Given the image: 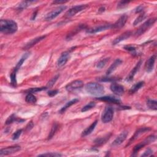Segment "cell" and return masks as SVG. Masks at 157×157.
<instances>
[{"label":"cell","mask_w":157,"mask_h":157,"mask_svg":"<svg viewBox=\"0 0 157 157\" xmlns=\"http://www.w3.org/2000/svg\"><path fill=\"white\" fill-rule=\"evenodd\" d=\"M18 30L16 22L12 20H1L0 31L5 34H11L15 33Z\"/></svg>","instance_id":"1"},{"label":"cell","mask_w":157,"mask_h":157,"mask_svg":"<svg viewBox=\"0 0 157 157\" xmlns=\"http://www.w3.org/2000/svg\"><path fill=\"white\" fill-rule=\"evenodd\" d=\"M86 90L87 93L93 96H100L104 93V88L101 84L90 82L86 85Z\"/></svg>","instance_id":"2"},{"label":"cell","mask_w":157,"mask_h":157,"mask_svg":"<svg viewBox=\"0 0 157 157\" xmlns=\"http://www.w3.org/2000/svg\"><path fill=\"white\" fill-rule=\"evenodd\" d=\"M155 22H156V18H153V19H150L149 20H148L147 21H146V22H144V23L140 26V27L138 28V30L135 33L136 36L142 35V34L146 32V31L149 30L152 26L154 25V24L155 23Z\"/></svg>","instance_id":"3"},{"label":"cell","mask_w":157,"mask_h":157,"mask_svg":"<svg viewBox=\"0 0 157 157\" xmlns=\"http://www.w3.org/2000/svg\"><path fill=\"white\" fill-rule=\"evenodd\" d=\"M156 140V136L154 135H150L149 137H147L144 141H143L142 142L139 143L138 144H137L135 147H134L133 150V154H135L137 152L139 151L141 149L146 146L147 144H149L154 142Z\"/></svg>","instance_id":"4"},{"label":"cell","mask_w":157,"mask_h":157,"mask_svg":"<svg viewBox=\"0 0 157 157\" xmlns=\"http://www.w3.org/2000/svg\"><path fill=\"white\" fill-rule=\"evenodd\" d=\"M84 86V82L80 80H75L70 82L66 86V90L69 92H74L81 89Z\"/></svg>","instance_id":"5"},{"label":"cell","mask_w":157,"mask_h":157,"mask_svg":"<svg viewBox=\"0 0 157 157\" xmlns=\"http://www.w3.org/2000/svg\"><path fill=\"white\" fill-rule=\"evenodd\" d=\"M114 117V110L111 107H107L104 109L102 115V122L104 123H107L111 122Z\"/></svg>","instance_id":"6"},{"label":"cell","mask_w":157,"mask_h":157,"mask_svg":"<svg viewBox=\"0 0 157 157\" xmlns=\"http://www.w3.org/2000/svg\"><path fill=\"white\" fill-rule=\"evenodd\" d=\"M66 7H67L66 6H61L56 8L55 9L53 10L51 12H49V14H47V15L45 17V20L47 21H50L54 19L58 15H60L63 11L65 10Z\"/></svg>","instance_id":"7"},{"label":"cell","mask_w":157,"mask_h":157,"mask_svg":"<svg viewBox=\"0 0 157 157\" xmlns=\"http://www.w3.org/2000/svg\"><path fill=\"white\" fill-rule=\"evenodd\" d=\"M21 147L19 146H14L11 147H7L4 149H2L0 150V156L9 155L13 154L20 150Z\"/></svg>","instance_id":"8"},{"label":"cell","mask_w":157,"mask_h":157,"mask_svg":"<svg viewBox=\"0 0 157 157\" xmlns=\"http://www.w3.org/2000/svg\"><path fill=\"white\" fill-rule=\"evenodd\" d=\"M87 6L86 5H78L74 6L70 9H69L66 13V16L67 17H71L75 15L78 12H81L82 11L84 10Z\"/></svg>","instance_id":"9"},{"label":"cell","mask_w":157,"mask_h":157,"mask_svg":"<svg viewBox=\"0 0 157 157\" xmlns=\"http://www.w3.org/2000/svg\"><path fill=\"white\" fill-rule=\"evenodd\" d=\"M112 28V25L106 24L104 25H101L99 26H96V27H94L92 28H90L86 30V33L89 34H94L96 33L101 32V31H105Z\"/></svg>","instance_id":"10"},{"label":"cell","mask_w":157,"mask_h":157,"mask_svg":"<svg viewBox=\"0 0 157 157\" xmlns=\"http://www.w3.org/2000/svg\"><path fill=\"white\" fill-rule=\"evenodd\" d=\"M110 88L112 92L118 96L123 95L125 92L124 87L122 86H121V85L116 84V83L112 84L111 85Z\"/></svg>","instance_id":"11"},{"label":"cell","mask_w":157,"mask_h":157,"mask_svg":"<svg viewBox=\"0 0 157 157\" xmlns=\"http://www.w3.org/2000/svg\"><path fill=\"white\" fill-rule=\"evenodd\" d=\"M70 56V52L69 51H66L61 53V56L58 58L57 61V66L58 67H62L66 65L67 61H68Z\"/></svg>","instance_id":"12"},{"label":"cell","mask_w":157,"mask_h":157,"mask_svg":"<svg viewBox=\"0 0 157 157\" xmlns=\"http://www.w3.org/2000/svg\"><path fill=\"white\" fill-rule=\"evenodd\" d=\"M128 134V132L127 131H125L121 133L120 135L117 137L113 141V142L111 144V146L113 147H117L120 146L121 144L125 141Z\"/></svg>","instance_id":"13"},{"label":"cell","mask_w":157,"mask_h":157,"mask_svg":"<svg viewBox=\"0 0 157 157\" xmlns=\"http://www.w3.org/2000/svg\"><path fill=\"white\" fill-rule=\"evenodd\" d=\"M150 130V128H141L140 129H139L138 130H137V131H136V133H134V134L133 135V136H132V137L130 139L129 141V142L127 146H129L131 144L135 141L136 139H137L140 136H141L142 134H143L144 133H145L147 131H149Z\"/></svg>","instance_id":"14"},{"label":"cell","mask_w":157,"mask_h":157,"mask_svg":"<svg viewBox=\"0 0 157 157\" xmlns=\"http://www.w3.org/2000/svg\"><path fill=\"white\" fill-rule=\"evenodd\" d=\"M128 19V17L127 15H123L122 16H121L119 20L117 21L115 23L112 25V28H115V29H120L123 27L124 25L126 24V22Z\"/></svg>","instance_id":"15"},{"label":"cell","mask_w":157,"mask_h":157,"mask_svg":"<svg viewBox=\"0 0 157 157\" xmlns=\"http://www.w3.org/2000/svg\"><path fill=\"white\" fill-rule=\"evenodd\" d=\"M46 36H39L38 38H36L34 39H31L30 41H29L28 42L26 43L25 44V46L24 47V49L25 50H27V49H29L30 48H31L32 47H33L34 46H35L36 44H38V42H39L40 41H42L43 39H44L46 38Z\"/></svg>","instance_id":"16"},{"label":"cell","mask_w":157,"mask_h":157,"mask_svg":"<svg viewBox=\"0 0 157 157\" xmlns=\"http://www.w3.org/2000/svg\"><path fill=\"white\" fill-rule=\"evenodd\" d=\"M156 55H154L150 57L148 60L146 61V69L147 73H150L154 69L155 62L156 60Z\"/></svg>","instance_id":"17"},{"label":"cell","mask_w":157,"mask_h":157,"mask_svg":"<svg viewBox=\"0 0 157 157\" xmlns=\"http://www.w3.org/2000/svg\"><path fill=\"white\" fill-rule=\"evenodd\" d=\"M141 64H142V61L140 60L136 64V65L134 66V68L131 71V72L129 73V74L128 75V76L126 78V80L127 82H131L133 80L134 75H136L137 72L139 71V69Z\"/></svg>","instance_id":"18"},{"label":"cell","mask_w":157,"mask_h":157,"mask_svg":"<svg viewBox=\"0 0 157 157\" xmlns=\"http://www.w3.org/2000/svg\"><path fill=\"white\" fill-rule=\"evenodd\" d=\"M131 31H126V32L121 34L119 36L115 38L113 42V44L116 45V44L120 43V42L125 41V40L127 39L128 38H129L130 36H131Z\"/></svg>","instance_id":"19"},{"label":"cell","mask_w":157,"mask_h":157,"mask_svg":"<svg viewBox=\"0 0 157 157\" xmlns=\"http://www.w3.org/2000/svg\"><path fill=\"white\" fill-rule=\"evenodd\" d=\"M97 100L101 101L107 102L109 103H113V104H120V100L118 98L113 96H102L97 98Z\"/></svg>","instance_id":"20"},{"label":"cell","mask_w":157,"mask_h":157,"mask_svg":"<svg viewBox=\"0 0 157 157\" xmlns=\"http://www.w3.org/2000/svg\"><path fill=\"white\" fill-rule=\"evenodd\" d=\"M122 63V61L120 59H117L113 64L111 65V66L109 67V69H107L106 74L107 75L111 74L112 73H113V72L116 69V68L119 67L121 64Z\"/></svg>","instance_id":"21"},{"label":"cell","mask_w":157,"mask_h":157,"mask_svg":"<svg viewBox=\"0 0 157 157\" xmlns=\"http://www.w3.org/2000/svg\"><path fill=\"white\" fill-rule=\"evenodd\" d=\"M97 122H98L97 120L95 121V122L92 123L88 128H87L86 129H85L82 133V137H86L89 135V134H90L93 130L95 129L97 125Z\"/></svg>","instance_id":"22"},{"label":"cell","mask_w":157,"mask_h":157,"mask_svg":"<svg viewBox=\"0 0 157 157\" xmlns=\"http://www.w3.org/2000/svg\"><path fill=\"white\" fill-rule=\"evenodd\" d=\"M111 135V134H107V135H106L104 137L97 138L94 142H95L96 146H102V144H105L107 141L109 139Z\"/></svg>","instance_id":"23"},{"label":"cell","mask_w":157,"mask_h":157,"mask_svg":"<svg viewBox=\"0 0 157 157\" xmlns=\"http://www.w3.org/2000/svg\"><path fill=\"white\" fill-rule=\"evenodd\" d=\"M29 55H30V53L29 52H26V53H25V54L22 57V58L20 59L19 61L17 63L15 68H14V71L17 72V71L20 69V68L22 66V65H23L24 61L26 60V58H27L29 57Z\"/></svg>","instance_id":"24"},{"label":"cell","mask_w":157,"mask_h":157,"mask_svg":"<svg viewBox=\"0 0 157 157\" xmlns=\"http://www.w3.org/2000/svg\"><path fill=\"white\" fill-rule=\"evenodd\" d=\"M144 81H141V82H139L136 83L131 88V89L129 90V93L131 94H133L134 93H136L141 87H142L144 86Z\"/></svg>","instance_id":"25"},{"label":"cell","mask_w":157,"mask_h":157,"mask_svg":"<svg viewBox=\"0 0 157 157\" xmlns=\"http://www.w3.org/2000/svg\"><path fill=\"white\" fill-rule=\"evenodd\" d=\"M78 101H79V100H77V99H74V100H71V101L68 102H67L66 104L60 110L59 113H60V114H63V113H65V112L66 111L67 109H68L69 107H71V106H73V104H75V103H76V102H77Z\"/></svg>","instance_id":"26"},{"label":"cell","mask_w":157,"mask_h":157,"mask_svg":"<svg viewBox=\"0 0 157 157\" xmlns=\"http://www.w3.org/2000/svg\"><path fill=\"white\" fill-rule=\"evenodd\" d=\"M36 1H22L21 3H20V4L18 5L17 6V9H24L26 8L27 7H28L29 6L31 5V3H35Z\"/></svg>","instance_id":"27"},{"label":"cell","mask_w":157,"mask_h":157,"mask_svg":"<svg viewBox=\"0 0 157 157\" xmlns=\"http://www.w3.org/2000/svg\"><path fill=\"white\" fill-rule=\"evenodd\" d=\"M25 101L26 102L30 103V104H34V103L36 102L37 99L32 93H28V95L26 96Z\"/></svg>","instance_id":"28"},{"label":"cell","mask_w":157,"mask_h":157,"mask_svg":"<svg viewBox=\"0 0 157 157\" xmlns=\"http://www.w3.org/2000/svg\"><path fill=\"white\" fill-rule=\"evenodd\" d=\"M147 105L152 110H157V102L155 100H149L147 102Z\"/></svg>","instance_id":"29"},{"label":"cell","mask_w":157,"mask_h":157,"mask_svg":"<svg viewBox=\"0 0 157 157\" xmlns=\"http://www.w3.org/2000/svg\"><path fill=\"white\" fill-rule=\"evenodd\" d=\"M109 58H104V59L100 60L97 63L96 68L99 69H102L107 65V63L109 62Z\"/></svg>","instance_id":"30"},{"label":"cell","mask_w":157,"mask_h":157,"mask_svg":"<svg viewBox=\"0 0 157 157\" xmlns=\"http://www.w3.org/2000/svg\"><path fill=\"white\" fill-rule=\"evenodd\" d=\"M146 17H147V15L146 14H144V13H142V14L139 15V17H137L136 20L134 22V23H133L134 26H136V25H138L139 24H140L141 22H142L144 20L146 19Z\"/></svg>","instance_id":"31"},{"label":"cell","mask_w":157,"mask_h":157,"mask_svg":"<svg viewBox=\"0 0 157 157\" xmlns=\"http://www.w3.org/2000/svg\"><path fill=\"white\" fill-rule=\"evenodd\" d=\"M96 106V104H95V102H89L88 104H87L86 106H85L82 109L81 111L82 112H86V111H88L89 110H90L93 108H94V107H95Z\"/></svg>","instance_id":"32"},{"label":"cell","mask_w":157,"mask_h":157,"mask_svg":"<svg viewBox=\"0 0 157 157\" xmlns=\"http://www.w3.org/2000/svg\"><path fill=\"white\" fill-rule=\"evenodd\" d=\"M58 128V125L57 123H55L53 125L51 131L50 133H49V135L48 136V139H52V137L54 136V134H55V133L57 131Z\"/></svg>","instance_id":"33"},{"label":"cell","mask_w":157,"mask_h":157,"mask_svg":"<svg viewBox=\"0 0 157 157\" xmlns=\"http://www.w3.org/2000/svg\"><path fill=\"white\" fill-rule=\"evenodd\" d=\"M16 73L17 72L14 70V71L11 74V84L14 87H15L17 86V79H16Z\"/></svg>","instance_id":"34"},{"label":"cell","mask_w":157,"mask_h":157,"mask_svg":"<svg viewBox=\"0 0 157 157\" xmlns=\"http://www.w3.org/2000/svg\"><path fill=\"white\" fill-rule=\"evenodd\" d=\"M47 89V87H41V88H30L28 90H26V92L28 93H36L38 92H41L42 90H45Z\"/></svg>","instance_id":"35"},{"label":"cell","mask_w":157,"mask_h":157,"mask_svg":"<svg viewBox=\"0 0 157 157\" xmlns=\"http://www.w3.org/2000/svg\"><path fill=\"white\" fill-rule=\"evenodd\" d=\"M15 121H17V122H21L20 121L17 120V118H16L15 114H12L7 119V120H6V125H10V124L14 122H15Z\"/></svg>","instance_id":"36"},{"label":"cell","mask_w":157,"mask_h":157,"mask_svg":"<svg viewBox=\"0 0 157 157\" xmlns=\"http://www.w3.org/2000/svg\"><path fill=\"white\" fill-rule=\"evenodd\" d=\"M60 77L59 75H57L56 76H55L54 77H53L50 81H49L48 83H47V88H51L52 87L53 85L55 84V83L56 82V81L57 80V79H58V77Z\"/></svg>","instance_id":"37"},{"label":"cell","mask_w":157,"mask_h":157,"mask_svg":"<svg viewBox=\"0 0 157 157\" xmlns=\"http://www.w3.org/2000/svg\"><path fill=\"white\" fill-rule=\"evenodd\" d=\"M38 156H48V157H58V156H61V154L59 153H47V154H41L38 155Z\"/></svg>","instance_id":"38"},{"label":"cell","mask_w":157,"mask_h":157,"mask_svg":"<svg viewBox=\"0 0 157 157\" xmlns=\"http://www.w3.org/2000/svg\"><path fill=\"white\" fill-rule=\"evenodd\" d=\"M98 80L101 82H113L115 81V80H117V79L113 78V77H104L98 79Z\"/></svg>","instance_id":"39"},{"label":"cell","mask_w":157,"mask_h":157,"mask_svg":"<svg viewBox=\"0 0 157 157\" xmlns=\"http://www.w3.org/2000/svg\"><path fill=\"white\" fill-rule=\"evenodd\" d=\"M22 133V129H19L17 130L16 132H15L12 135V139L13 140H17L19 139V137L20 136L21 134Z\"/></svg>","instance_id":"40"},{"label":"cell","mask_w":157,"mask_h":157,"mask_svg":"<svg viewBox=\"0 0 157 157\" xmlns=\"http://www.w3.org/2000/svg\"><path fill=\"white\" fill-rule=\"evenodd\" d=\"M129 3V1H120L119 4H118V6H117V8L119 9H122V8H123L125 7V6H127L128 3Z\"/></svg>","instance_id":"41"},{"label":"cell","mask_w":157,"mask_h":157,"mask_svg":"<svg viewBox=\"0 0 157 157\" xmlns=\"http://www.w3.org/2000/svg\"><path fill=\"white\" fill-rule=\"evenodd\" d=\"M152 154H153V150H152L150 149H148L144 152V153L141 155V156H152Z\"/></svg>","instance_id":"42"},{"label":"cell","mask_w":157,"mask_h":157,"mask_svg":"<svg viewBox=\"0 0 157 157\" xmlns=\"http://www.w3.org/2000/svg\"><path fill=\"white\" fill-rule=\"evenodd\" d=\"M58 92H59V91H58V90H51L48 92V95L51 97H53V96L57 95L58 93Z\"/></svg>","instance_id":"43"},{"label":"cell","mask_w":157,"mask_h":157,"mask_svg":"<svg viewBox=\"0 0 157 157\" xmlns=\"http://www.w3.org/2000/svg\"><path fill=\"white\" fill-rule=\"evenodd\" d=\"M125 49L128 51L131 52L133 53H134L136 51V48L134 47H133V46H126V47H125Z\"/></svg>","instance_id":"44"},{"label":"cell","mask_w":157,"mask_h":157,"mask_svg":"<svg viewBox=\"0 0 157 157\" xmlns=\"http://www.w3.org/2000/svg\"><path fill=\"white\" fill-rule=\"evenodd\" d=\"M144 7L143 6L141 5L139 6H138L137 8H136V13H139V12H142L143 10H144Z\"/></svg>","instance_id":"45"},{"label":"cell","mask_w":157,"mask_h":157,"mask_svg":"<svg viewBox=\"0 0 157 157\" xmlns=\"http://www.w3.org/2000/svg\"><path fill=\"white\" fill-rule=\"evenodd\" d=\"M66 2H68V1H58V0H57V1H53V3L54 4H63V3H65Z\"/></svg>","instance_id":"46"},{"label":"cell","mask_w":157,"mask_h":157,"mask_svg":"<svg viewBox=\"0 0 157 157\" xmlns=\"http://www.w3.org/2000/svg\"><path fill=\"white\" fill-rule=\"evenodd\" d=\"M36 14H37V12H36L35 13H34V14H33V18H32V20H33L35 19L36 16Z\"/></svg>","instance_id":"47"}]
</instances>
